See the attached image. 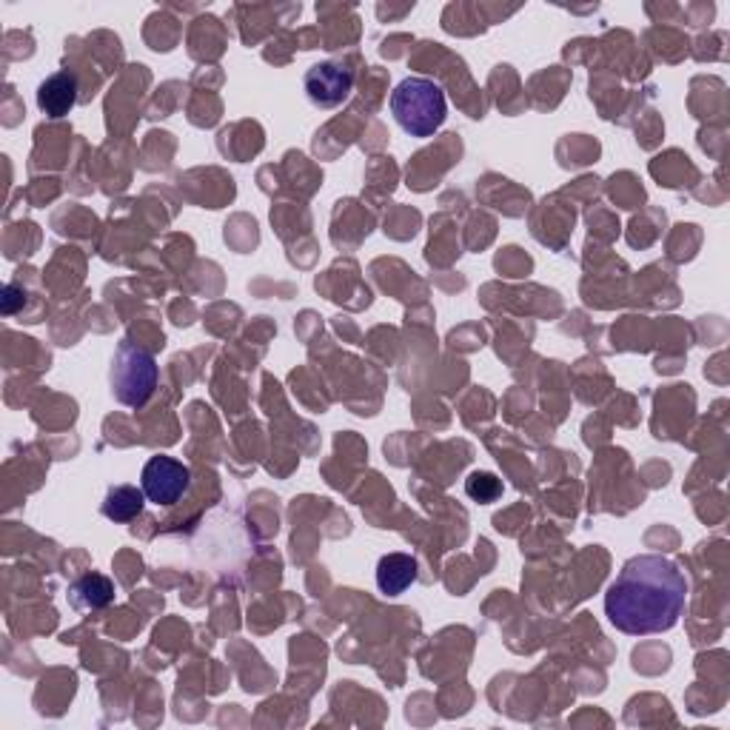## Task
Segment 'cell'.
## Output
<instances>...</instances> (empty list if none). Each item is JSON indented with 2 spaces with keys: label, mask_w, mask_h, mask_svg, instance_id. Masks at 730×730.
Here are the masks:
<instances>
[{
  "label": "cell",
  "mask_w": 730,
  "mask_h": 730,
  "mask_svg": "<svg viewBox=\"0 0 730 730\" xmlns=\"http://www.w3.org/2000/svg\"><path fill=\"white\" fill-rule=\"evenodd\" d=\"M685 602L688 579L682 568L662 554H639L608 585L605 617L628 637H651L677 628Z\"/></svg>",
  "instance_id": "cell-1"
},
{
  "label": "cell",
  "mask_w": 730,
  "mask_h": 730,
  "mask_svg": "<svg viewBox=\"0 0 730 730\" xmlns=\"http://www.w3.org/2000/svg\"><path fill=\"white\" fill-rule=\"evenodd\" d=\"M392 114L405 134L417 140L434 138L448 118V100L434 80L405 78L392 92Z\"/></svg>",
  "instance_id": "cell-2"
},
{
  "label": "cell",
  "mask_w": 730,
  "mask_h": 730,
  "mask_svg": "<svg viewBox=\"0 0 730 730\" xmlns=\"http://www.w3.org/2000/svg\"><path fill=\"white\" fill-rule=\"evenodd\" d=\"M158 359L152 357V352L132 339H123L114 352L112 372H109L114 399L126 408H143L158 388Z\"/></svg>",
  "instance_id": "cell-3"
},
{
  "label": "cell",
  "mask_w": 730,
  "mask_h": 730,
  "mask_svg": "<svg viewBox=\"0 0 730 730\" xmlns=\"http://www.w3.org/2000/svg\"><path fill=\"white\" fill-rule=\"evenodd\" d=\"M189 483H192V472L180 459L166 457V454L149 459L140 474V488L154 505L180 503V497L189 491Z\"/></svg>",
  "instance_id": "cell-4"
},
{
  "label": "cell",
  "mask_w": 730,
  "mask_h": 730,
  "mask_svg": "<svg viewBox=\"0 0 730 730\" xmlns=\"http://www.w3.org/2000/svg\"><path fill=\"white\" fill-rule=\"evenodd\" d=\"M303 89H306V98L314 109H337L348 100L354 89V72L343 63H334V60H323V63H314L312 69L303 78Z\"/></svg>",
  "instance_id": "cell-5"
},
{
  "label": "cell",
  "mask_w": 730,
  "mask_h": 730,
  "mask_svg": "<svg viewBox=\"0 0 730 730\" xmlns=\"http://www.w3.org/2000/svg\"><path fill=\"white\" fill-rule=\"evenodd\" d=\"M78 107V78L72 72L49 74L38 87V109L47 118H67Z\"/></svg>",
  "instance_id": "cell-6"
},
{
  "label": "cell",
  "mask_w": 730,
  "mask_h": 730,
  "mask_svg": "<svg viewBox=\"0 0 730 730\" xmlns=\"http://www.w3.org/2000/svg\"><path fill=\"white\" fill-rule=\"evenodd\" d=\"M417 582V559L412 554H385L377 562V588L385 597H399Z\"/></svg>",
  "instance_id": "cell-7"
},
{
  "label": "cell",
  "mask_w": 730,
  "mask_h": 730,
  "mask_svg": "<svg viewBox=\"0 0 730 730\" xmlns=\"http://www.w3.org/2000/svg\"><path fill=\"white\" fill-rule=\"evenodd\" d=\"M114 594H118V588L112 579L92 571L69 585V605L74 611H100L114 602Z\"/></svg>",
  "instance_id": "cell-8"
},
{
  "label": "cell",
  "mask_w": 730,
  "mask_h": 730,
  "mask_svg": "<svg viewBox=\"0 0 730 730\" xmlns=\"http://www.w3.org/2000/svg\"><path fill=\"white\" fill-rule=\"evenodd\" d=\"M146 503V494H143V488H138V485H114V488H109L107 499L100 505V511H103L107 519H112V523L123 525L132 523L134 517H140Z\"/></svg>",
  "instance_id": "cell-9"
},
{
  "label": "cell",
  "mask_w": 730,
  "mask_h": 730,
  "mask_svg": "<svg viewBox=\"0 0 730 730\" xmlns=\"http://www.w3.org/2000/svg\"><path fill=\"white\" fill-rule=\"evenodd\" d=\"M465 494L483 505H491L494 499L503 497V479L488 472H474L465 479Z\"/></svg>",
  "instance_id": "cell-10"
},
{
  "label": "cell",
  "mask_w": 730,
  "mask_h": 730,
  "mask_svg": "<svg viewBox=\"0 0 730 730\" xmlns=\"http://www.w3.org/2000/svg\"><path fill=\"white\" fill-rule=\"evenodd\" d=\"M20 306H23V288L14 286V283H9V286L3 288V300H0V312H3V314H14Z\"/></svg>",
  "instance_id": "cell-11"
}]
</instances>
